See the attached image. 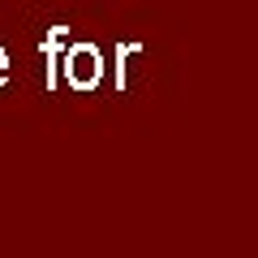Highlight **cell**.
<instances>
[{
    "mask_svg": "<svg viewBox=\"0 0 258 258\" xmlns=\"http://www.w3.org/2000/svg\"><path fill=\"white\" fill-rule=\"evenodd\" d=\"M60 64H64V82L74 91H95L103 82V52L95 43H74L60 56Z\"/></svg>",
    "mask_w": 258,
    "mask_h": 258,
    "instance_id": "1",
    "label": "cell"
},
{
    "mask_svg": "<svg viewBox=\"0 0 258 258\" xmlns=\"http://www.w3.org/2000/svg\"><path fill=\"white\" fill-rule=\"evenodd\" d=\"M134 56H142V43H120L116 47V91L129 86V60Z\"/></svg>",
    "mask_w": 258,
    "mask_h": 258,
    "instance_id": "2",
    "label": "cell"
},
{
    "mask_svg": "<svg viewBox=\"0 0 258 258\" xmlns=\"http://www.w3.org/2000/svg\"><path fill=\"white\" fill-rule=\"evenodd\" d=\"M9 52H5V43H0V91H5V82H9Z\"/></svg>",
    "mask_w": 258,
    "mask_h": 258,
    "instance_id": "3",
    "label": "cell"
}]
</instances>
